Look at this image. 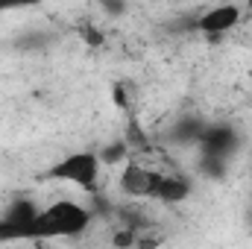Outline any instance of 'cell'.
Returning a JSON list of instances; mask_svg holds the SVG:
<instances>
[{"label": "cell", "instance_id": "6da1fadb", "mask_svg": "<svg viewBox=\"0 0 252 249\" xmlns=\"http://www.w3.org/2000/svg\"><path fill=\"white\" fill-rule=\"evenodd\" d=\"M91 220H94V214L82 202L59 199L47 208H38V214L32 220V229H30V241H53V238L82 235L91 226Z\"/></svg>", "mask_w": 252, "mask_h": 249}, {"label": "cell", "instance_id": "7a4b0ae2", "mask_svg": "<svg viewBox=\"0 0 252 249\" xmlns=\"http://www.w3.org/2000/svg\"><path fill=\"white\" fill-rule=\"evenodd\" d=\"M100 170H103L100 153L79 150V153H67L64 158H59L47 170V179L67 182V185H76V187H82V190H88V193H94L100 187Z\"/></svg>", "mask_w": 252, "mask_h": 249}, {"label": "cell", "instance_id": "3957f363", "mask_svg": "<svg viewBox=\"0 0 252 249\" xmlns=\"http://www.w3.org/2000/svg\"><path fill=\"white\" fill-rule=\"evenodd\" d=\"M241 18H244V9L238 3H220V6L199 12L190 21V30L202 32V35H223V32H232L241 24Z\"/></svg>", "mask_w": 252, "mask_h": 249}, {"label": "cell", "instance_id": "277c9868", "mask_svg": "<svg viewBox=\"0 0 252 249\" xmlns=\"http://www.w3.org/2000/svg\"><path fill=\"white\" fill-rule=\"evenodd\" d=\"M38 208L30 202V199H15L6 214L0 217V244H9V241H30V229H32V220H35Z\"/></svg>", "mask_w": 252, "mask_h": 249}, {"label": "cell", "instance_id": "5b68a950", "mask_svg": "<svg viewBox=\"0 0 252 249\" xmlns=\"http://www.w3.org/2000/svg\"><path fill=\"white\" fill-rule=\"evenodd\" d=\"M158 182H161V170H153L141 161H129L121 173V190L132 199H156Z\"/></svg>", "mask_w": 252, "mask_h": 249}, {"label": "cell", "instance_id": "8992f818", "mask_svg": "<svg viewBox=\"0 0 252 249\" xmlns=\"http://www.w3.org/2000/svg\"><path fill=\"white\" fill-rule=\"evenodd\" d=\"M199 147H202V153H214V156L229 158L238 147V132L232 126H205L202 138H199Z\"/></svg>", "mask_w": 252, "mask_h": 249}, {"label": "cell", "instance_id": "52a82bcc", "mask_svg": "<svg viewBox=\"0 0 252 249\" xmlns=\"http://www.w3.org/2000/svg\"><path fill=\"white\" fill-rule=\"evenodd\" d=\"M190 196V182L182 173H161V182L156 190V199L158 202H185Z\"/></svg>", "mask_w": 252, "mask_h": 249}, {"label": "cell", "instance_id": "ba28073f", "mask_svg": "<svg viewBox=\"0 0 252 249\" xmlns=\"http://www.w3.org/2000/svg\"><path fill=\"white\" fill-rule=\"evenodd\" d=\"M199 170L211 179H223L226 176V158L223 156H214V153H202L199 158Z\"/></svg>", "mask_w": 252, "mask_h": 249}, {"label": "cell", "instance_id": "9c48e42d", "mask_svg": "<svg viewBox=\"0 0 252 249\" xmlns=\"http://www.w3.org/2000/svg\"><path fill=\"white\" fill-rule=\"evenodd\" d=\"M126 156H129V144H126V141H118V144H112V147H106V150L100 153L103 164H115V161H121Z\"/></svg>", "mask_w": 252, "mask_h": 249}, {"label": "cell", "instance_id": "30bf717a", "mask_svg": "<svg viewBox=\"0 0 252 249\" xmlns=\"http://www.w3.org/2000/svg\"><path fill=\"white\" fill-rule=\"evenodd\" d=\"M41 0H0V12H15V9H32Z\"/></svg>", "mask_w": 252, "mask_h": 249}, {"label": "cell", "instance_id": "8fae6325", "mask_svg": "<svg viewBox=\"0 0 252 249\" xmlns=\"http://www.w3.org/2000/svg\"><path fill=\"white\" fill-rule=\"evenodd\" d=\"M82 35H85V44H91V47H100L103 44V32L94 30V27H82Z\"/></svg>", "mask_w": 252, "mask_h": 249}, {"label": "cell", "instance_id": "7c38bea8", "mask_svg": "<svg viewBox=\"0 0 252 249\" xmlns=\"http://www.w3.org/2000/svg\"><path fill=\"white\" fill-rule=\"evenodd\" d=\"M103 9H106L109 15H121V12L126 9V3L124 0H103Z\"/></svg>", "mask_w": 252, "mask_h": 249}, {"label": "cell", "instance_id": "4fadbf2b", "mask_svg": "<svg viewBox=\"0 0 252 249\" xmlns=\"http://www.w3.org/2000/svg\"><path fill=\"white\" fill-rule=\"evenodd\" d=\"M247 9H250V12H252V0H247Z\"/></svg>", "mask_w": 252, "mask_h": 249}]
</instances>
